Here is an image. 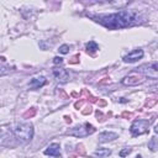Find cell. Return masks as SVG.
I'll return each mask as SVG.
<instances>
[{
    "instance_id": "cell-1",
    "label": "cell",
    "mask_w": 158,
    "mask_h": 158,
    "mask_svg": "<svg viewBox=\"0 0 158 158\" xmlns=\"http://www.w3.org/2000/svg\"><path fill=\"white\" fill-rule=\"evenodd\" d=\"M95 19L98 22H100L102 26H105L109 30H118V28H125V27L137 23L138 16L135 11L121 10L118 12L105 15V16H99Z\"/></svg>"
},
{
    "instance_id": "cell-2",
    "label": "cell",
    "mask_w": 158,
    "mask_h": 158,
    "mask_svg": "<svg viewBox=\"0 0 158 158\" xmlns=\"http://www.w3.org/2000/svg\"><path fill=\"white\" fill-rule=\"evenodd\" d=\"M14 133L16 136V138H19L22 142H27L32 138L33 136V126L30 122H25V123H19L16 125V127L14 128Z\"/></svg>"
},
{
    "instance_id": "cell-3",
    "label": "cell",
    "mask_w": 158,
    "mask_h": 158,
    "mask_svg": "<svg viewBox=\"0 0 158 158\" xmlns=\"http://www.w3.org/2000/svg\"><path fill=\"white\" fill-rule=\"evenodd\" d=\"M95 132V127L93 126V125H90L89 122H85L84 125H81V126H77V127H74L73 130H70V131H68V133L69 135H72V136H74V137H86V136H89V135H91V133H94Z\"/></svg>"
},
{
    "instance_id": "cell-4",
    "label": "cell",
    "mask_w": 158,
    "mask_h": 158,
    "mask_svg": "<svg viewBox=\"0 0 158 158\" xmlns=\"http://www.w3.org/2000/svg\"><path fill=\"white\" fill-rule=\"evenodd\" d=\"M148 127H149V121L148 120L138 118V120H135L133 121V123L130 127V131H131V135L136 137V136H139V135L146 133L148 131Z\"/></svg>"
},
{
    "instance_id": "cell-5",
    "label": "cell",
    "mask_w": 158,
    "mask_h": 158,
    "mask_svg": "<svg viewBox=\"0 0 158 158\" xmlns=\"http://www.w3.org/2000/svg\"><path fill=\"white\" fill-rule=\"evenodd\" d=\"M144 81V77L139 74H131L122 79V84L125 85H138Z\"/></svg>"
},
{
    "instance_id": "cell-6",
    "label": "cell",
    "mask_w": 158,
    "mask_h": 158,
    "mask_svg": "<svg viewBox=\"0 0 158 158\" xmlns=\"http://www.w3.org/2000/svg\"><path fill=\"white\" fill-rule=\"evenodd\" d=\"M142 57H143V51L142 49H135V51H132L131 53H128L127 56L123 57V62L133 63V62H137L138 59H141Z\"/></svg>"
},
{
    "instance_id": "cell-7",
    "label": "cell",
    "mask_w": 158,
    "mask_h": 158,
    "mask_svg": "<svg viewBox=\"0 0 158 158\" xmlns=\"http://www.w3.org/2000/svg\"><path fill=\"white\" fill-rule=\"evenodd\" d=\"M44 154L49 156V157H56V158H60V147L58 143H52L49 144L46 149H44Z\"/></svg>"
},
{
    "instance_id": "cell-8",
    "label": "cell",
    "mask_w": 158,
    "mask_h": 158,
    "mask_svg": "<svg viewBox=\"0 0 158 158\" xmlns=\"http://www.w3.org/2000/svg\"><path fill=\"white\" fill-rule=\"evenodd\" d=\"M53 74H54V77L58 79V80H60V81H67L68 80V78H69V74H68V72L64 69V68H62V67H56V68H53Z\"/></svg>"
},
{
    "instance_id": "cell-9",
    "label": "cell",
    "mask_w": 158,
    "mask_h": 158,
    "mask_svg": "<svg viewBox=\"0 0 158 158\" xmlns=\"http://www.w3.org/2000/svg\"><path fill=\"white\" fill-rule=\"evenodd\" d=\"M117 138V133L115 132H102L99 135V141L105 143V142H110V141H114Z\"/></svg>"
},
{
    "instance_id": "cell-10",
    "label": "cell",
    "mask_w": 158,
    "mask_h": 158,
    "mask_svg": "<svg viewBox=\"0 0 158 158\" xmlns=\"http://www.w3.org/2000/svg\"><path fill=\"white\" fill-rule=\"evenodd\" d=\"M46 84V78L38 77V78H32L30 80V88L31 89H38Z\"/></svg>"
},
{
    "instance_id": "cell-11",
    "label": "cell",
    "mask_w": 158,
    "mask_h": 158,
    "mask_svg": "<svg viewBox=\"0 0 158 158\" xmlns=\"http://www.w3.org/2000/svg\"><path fill=\"white\" fill-rule=\"evenodd\" d=\"M111 154V151L109 148H99L95 151V156H98L99 158H106Z\"/></svg>"
},
{
    "instance_id": "cell-12",
    "label": "cell",
    "mask_w": 158,
    "mask_h": 158,
    "mask_svg": "<svg viewBox=\"0 0 158 158\" xmlns=\"http://www.w3.org/2000/svg\"><path fill=\"white\" fill-rule=\"evenodd\" d=\"M85 48H86V51H88L89 53H94V52H96V51L99 49V46H98L94 41H89V42L86 43Z\"/></svg>"
},
{
    "instance_id": "cell-13",
    "label": "cell",
    "mask_w": 158,
    "mask_h": 158,
    "mask_svg": "<svg viewBox=\"0 0 158 158\" xmlns=\"http://www.w3.org/2000/svg\"><path fill=\"white\" fill-rule=\"evenodd\" d=\"M148 147L152 149V151H156L157 149V138L156 137H152L149 143H148Z\"/></svg>"
},
{
    "instance_id": "cell-14",
    "label": "cell",
    "mask_w": 158,
    "mask_h": 158,
    "mask_svg": "<svg viewBox=\"0 0 158 158\" xmlns=\"http://www.w3.org/2000/svg\"><path fill=\"white\" fill-rule=\"evenodd\" d=\"M10 73V68L9 67H5V65H0V77L2 75H6Z\"/></svg>"
},
{
    "instance_id": "cell-15",
    "label": "cell",
    "mask_w": 158,
    "mask_h": 158,
    "mask_svg": "<svg viewBox=\"0 0 158 158\" xmlns=\"http://www.w3.org/2000/svg\"><path fill=\"white\" fill-rule=\"evenodd\" d=\"M35 114H36V109H31V110H28V111H26L23 114V117L25 118H28V117H32Z\"/></svg>"
},
{
    "instance_id": "cell-16",
    "label": "cell",
    "mask_w": 158,
    "mask_h": 158,
    "mask_svg": "<svg viewBox=\"0 0 158 158\" xmlns=\"http://www.w3.org/2000/svg\"><path fill=\"white\" fill-rule=\"evenodd\" d=\"M62 54H65V53H68L69 52V47L67 46V44H62L60 47H59V49H58Z\"/></svg>"
},
{
    "instance_id": "cell-17",
    "label": "cell",
    "mask_w": 158,
    "mask_h": 158,
    "mask_svg": "<svg viewBox=\"0 0 158 158\" xmlns=\"http://www.w3.org/2000/svg\"><path fill=\"white\" fill-rule=\"evenodd\" d=\"M131 153V148H125V149H122L121 152H120V157H126L127 154H130Z\"/></svg>"
},
{
    "instance_id": "cell-18",
    "label": "cell",
    "mask_w": 158,
    "mask_h": 158,
    "mask_svg": "<svg viewBox=\"0 0 158 158\" xmlns=\"http://www.w3.org/2000/svg\"><path fill=\"white\" fill-rule=\"evenodd\" d=\"M53 63L54 64H63V58H60V57H54L53 58Z\"/></svg>"
},
{
    "instance_id": "cell-19",
    "label": "cell",
    "mask_w": 158,
    "mask_h": 158,
    "mask_svg": "<svg viewBox=\"0 0 158 158\" xmlns=\"http://www.w3.org/2000/svg\"><path fill=\"white\" fill-rule=\"evenodd\" d=\"M156 104H157V99H156V98H152V100H151L149 102H148V101L146 102V106L151 107V106H153V105H156Z\"/></svg>"
},
{
    "instance_id": "cell-20",
    "label": "cell",
    "mask_w": 158,
    "mask_h": 158,
    "mask_svg": "<svg viewBox=\"0 0 158 158\" xmlns=\"http://www.w3.org/2000/svg\"><path fill=\"white\" fill-rule=\"evenodd\" d=\"M90 112H91V107H90V106H89V107H86V110H84V111H83V114H84V115H88V114H90Z\"/></svg>"
},
{
    "instance_id": "cell-21",
    "label": "cell",
    "mask_w": 158,
    "mask_h": 158,
    "mask_svg": "<svg viewBox=\"0 0 158 158\" xmlns=\"http://www.w3.org/2000/svg\"><path fill=\"white\" fill-rule=\"evenodd\" d=\"M77 62H78V56L73 57V58H72V60H69V63H77Z\"/></svg>"
},
{
    "instance_id": "cell-22",
    "label": "cell",
    "mask_w": 158,
    "mask_h": 158,
    "mask_svg": "<svg viewBox=\"0 0 158 158\" xmlns=\"http://www.w3.org/2000/svg\"><path fill=\"white\" fill-rule=\"evenodd\" d=\"M122 116H123V117H130V116H131V114H130V112H123V114H122Z\"/></svg>"
},
{
    "instance_id": "cell-23",
    "label": "cell",
    "mask_w": 158,
    "mask_h": 158,
    "mask_svg": "<svg viewBox=\"0 0 158 158\" xmlns=\"http://www.w3.org/2000/svg\"><path fill=\"white\" fill-rule=\"evenodd\" d=\"M65 121H67V122H69V123L72 122V120H70V117H68V116H65Z\"/></svg>"
},
{
    "instance_id": "cell-24",
    "label": "cell",
    "mask_w": 158,
    "mask_h": 158,
    "mask_svg": "<svg viewBox=\"0 0 158 158\" xmlns=\"http://www.w3.org/2000/svg\"><path fill=\"white\" fill-rule=\"evenodd\" d=\"M1 135H2V130L0 128V137H1Z\"/></svg>"
},
{
    "instance_id": "cell-25",
    "label": "cell",
    "mask_w": 158,
    "mask_h": 158,
    "mask_svg": "<svg viewBox=\"0 0 158 158\" xmlns=\"http://www.w3.org/2000/svg\"><path fill=\"white\" fill-rule=\"evenodd\" d=\"M136 158H141V156H137V157H136Z\"/></svg>"
}]
</instances>
